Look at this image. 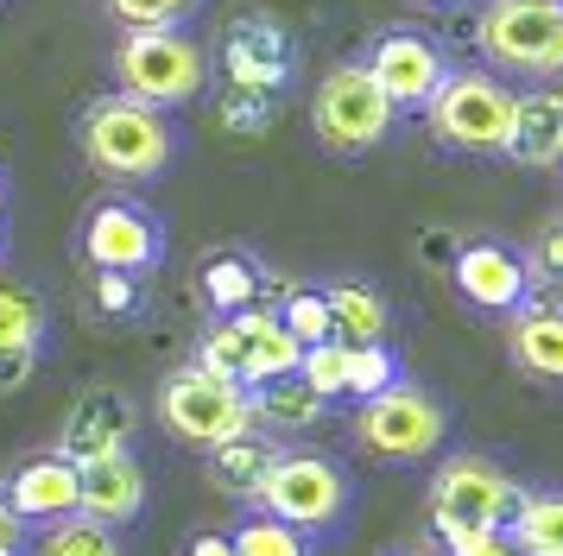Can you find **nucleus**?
Here are the masks:
<instances>
[{
    "label": "nucleus",
    "instance_id": "38",
    "mask_svg": "<svg viewBox=\"0 0 563 556\" xmlns=\"http://www.w3.org/2000/svg\"><path fill=\"white\" fill-rule=\"evenodd\" d=\"M538 556H551V551H538Z\"/></svg>",
    "mask_w": 563,
    "mask_h": 556
},
{
    "label": "nucleus",
    "instance_id": "25",
    "mask_svg": "<svg viewBox=\"0 0 563 556\" xmlns=\"http://www.w3.org/2000/svg\"><path fill=\"white\" fill-rule=\"evenodd\" d=\"M38 335H45V298L20 278H0V348H38Z\"/></svg>",
    "mask_w": 563,
    "mask_h": 556
},
{
    "label": "nucleus",
    "instance_id": "13",
    "mask_svg": "<svg viewBox=\"0 0 563 556\" xmlns=\"http://www.w3.org/2000/svg\"><path fill=\"white\" fill-rule=\"evenodd\" d=\"M367 76H374L386 89V101L406 114V108H424V101L437 96V82H443V51H437L424 32L399 25V32H380V38H374Z\"/></svg>",
    "mask_w": 563,
    "mask_h": 556
},
{
    "label": "nucleus",
    "instance_id": "11",
    "mask_svg": "<svg viewBox=\"0 0 563 556\" xmlns=\"http://www.w3.org/2000/svg\"><path fill=\"white\" fill-rule=\"evenodd\" d=\"M298 70V51L285 38L279 20L266 13H234L229 32H222V76L229 89H260V96H279Z\"/></svg>",
    "mask_w": 563,
    "mask_h": 556
},
{
    "label": "nucleus",
    "instance_id": "37",
    "mask_svg": "<svg viewBox=\"0 0 563 556\" xmlns=\"http://www.w3.org/2000/svg\"><path fill=\"white\" fill-rule=\"evenodd\" d=\"M0 556H20V519L7 500H0Z\"/></svg>",
    "mask_w": 563,
    "mask_h": 556
},
{
    "label": "nucleus",
    "instance_id": "16",
    "mask_svg": "<svg viewBox=\"0 0 563 556\" xmlns=\"http://www.w3.org/2000/svg\"><path fill=\"white\" fill-rule=\"evenodd\" d=\"M133 399L128 392H114V386H96V392H82L70 411H64V436H57V455H70V462H89V455H114L133 443Z\"/></svg>",
    "mask_w": 563,
    "mask_h": 556
},
{
    "label": "nucleus",
    "instance_id": "29",
    "mask_svg": "<svg viewBox=\"0 0 563 556\" xmlns=\"http://www.w3.org/2000/svg\"><path fill=\"white\" fill-rule=\"evenodd\" d=\"M229 544H234V556H310L305 531L279 525V519H247Z\"/></svg>",
    "mask_w": 563,
    "mask_h": 556
},
{
    "label": "nucleus",
    "instance_id": "1",
    "mask_svg": "<svg viewBox=\"0 0 563 556\" xmlns=\"http://www.w3.org/2000/svg\"><path fill=\"white\" fill-rule=\"evenodd\" d=\"M178 152V133L165 126L158 108L133 96H102L89 114H82V158L102 177H121V184H146L172 165Z\"/></svg>",
    "mask_w": 563,
    "mask_h": 556
},
{
    "label": "nucleus",
    "instance_id": "19",
    "mask_svg": "<svg viewBox=\"0 0 563 556\" xmlns=\"http://www.w3.org/2000/svg\"><path fill=\"white\" fill-rule=\"evenodd\" d=\"M273 443L254 430H241V436H229V443H216L209 449V487L216 493H229V500H254L260 493V480H266V468H273Z\"/></svg>",
    "mask_w": 563,
    "mask_h": 556
},
{
    "label": "nucleus",
    "instance_id": "8",
    "mask_svg": "<svg viewBox=\"0 0 563 556\" xmlns=\"http://www.w3.org/2000/svg\"><path fill=\"white\" fill-rule=\"evenodd\" d=\"M158 418H165V430L178 443L216 449V443H229L241 430H254V404L229 379L203 374V367H184V374H172L158 386Z\"/></svg>",
    "mask_w": 563,
    "mask_h": 556
},
{
    "label": "nucleus",
    "instance_id": "34",
    "mask_svg": "<svg viewBox=\"0 0 563 556\" xmlns=\"http://www.w3.org/2000/svg\"><path fill=\"white\" fill-rule=\"evenodd\" d=\"M38 367V348H0V392H20Z\"/></svg>",
    "mask_w": 563,
    "mask_h": 556
},
{
    "label": "nucleus",
    "instance_id": "6",
    "mask_svg": "<svg viewBox=\"0 0 563 556\" xmlns=\"http://www.w3.org/2000/svg\"><path fill=\"white\" fill-rule=\"evenodd\" d=\"M298 342L285 335V323L273 310H234L222 323L203 335V348H197V367L216 379H229L241 392H254L260 379H279V374H298Z\"/></svg>",
    "mask_w": 563,
    "mask_h": 556
},
{
    "label": "nucleus",
    "instance_id": "5",
    "mask_svg": "<svg viewBox=\"0 0 563 556\" xmlns=\"http://www.w3.org/2000/svg\"><path fill=\"white\" fill-rule=\"evenodd\" d=\"M399 108L386 101V89L367 76V64H335L323 82H317V101H310V126H317V146L335 152V158H361L374 152L393 133Z\"/></svg>",
    "mask_w": 563,
    "mask_h": 556
},
{
    "label": "nucleus",
    "instance_id": "7",
    "mask_svg": "<svg viewBox=\"0 0 563 556\" xmlns=\"http://www.w3.org/2000/svg\"><path fill=\"white\" fill-rule=\"evenodd\" d=\"M355 436H361V449L380 455V462H424V455H437V443L450 436V411H443L431 392L393 379L386 392L361 399Z\"/></svg>",
    "mask_w": 563,
    "mask_h": 556
},
{
    "label": "nucleus",
    "instance_id": "23",
    "mask_svg": "<svg viewBox=\"0 0 563 556\" xmlns=\"http://www.w3.org/2000/svg\"><path fill=\"white\" fill-rule=\"evenodd\" d=\"M197 285H203L209 310H222V316L254 310L260 303V266L247 259V253H209L203 273H197Z\"/></svg>",
    "mask_w": 563,
    "mask_h": 556
},
{
    "label": "nucleus",
    "instance_id": "30",
    "mask_svg": "<svg viewBox=\"0 0 563 556\" xmlns=\"http://www.w3.org/2000/svg\"><path fill=\"white\" fill-rule=\"evenodd\" d=\"M273 114H279V96H260V89H222L216 101V121L229 133H266Z\"/></svg>",
    "mask_w": 563,
    "mask_h": 556
},
{
    "label": "nucleus",
    "instance_id": "9",
    "mask_svg": "<svg viewBox=\"0 0 563 556\" xmlns=\"http://www.w3.org/2000/svg\"><path fill=\"white\" fill-rule=\"evenodd\" d=\"M254 500L266 505V519L291 531H323L349 512V475L323 455H273Z\"/></svg>",
    "mask_w": 563,
    "mask_h": 556
},
{
    "label": "nucleus",
    "instance_id": "4",
    "mask_svg": "<svg viewBox=\"0 0 563 556\" xmlns=\"http://www.w3.org/2000/svg\"><path fill=\"white\" fill-rule=\"evenodd\" d=\"M431 133L450 152L468 158H494L507 146V121H512V89L494 70H443L437 96L424 101Z\"/></svg>",
    "mask_w": 563,
    "mask_h": 556
},
{
    "label": "nucleus",
    "instance_id": "33",
    "mask_svg": "<svg viewBox=\"0 0 563 556\" xmlns=\"http://www.w3.org/2000/svg\"><path fill=\"white\" fill-rule=\"evenodd\" d=\"M96 310H108V316H133V310H140V285H133V273H96Z\"/></svg>",
    "mask_w": 563,
    "mask_h": 556
},
{
    "label": "nucleus",
    "instance_id": "36",
    "mask_svg": "<svg viewBox=\"0 0 563 556\" xmlns=\"http://www.w3.org/2000/svg\"><path fill=\"white\" fill-rule=\"evenodd\" d=\"M456 247H462V241H456V234H443V227H431V234H424V253H431L437 266H450V259H456Z\"/></svg>",
    "mask_w": 563,
    "mask_h": 556
},
{
    "label": "nucleus",
    "instance_id": "26",
    "mask_svg": "<svg viewBox=\"0 0 563 556\" xmlns=\"http://www.w3.org/2000/svg\"><path fill=\"white\" fill-rule=\"evenodd\" d=\"M38 556H121V544H114V531H108V525H96V519L70 512V519L45 525Z\"/></svg>",
    "mask_w": 563,
    "mask_h": 556
},
{
    "label": "nucleus",
    "instance_id": "12",
    "mask_svg": "<svg viewBox=\"0 0 563 556\" xmlns=\"http://www.w3.org/2000/svg\"><path fill=\"white\" fill-rule=\"evenodd\" d=\"M165 247V234L158 222L128 197H108L89 209V222H82V253H89V266L96 273H146Z\"/></svg>",
    "mask_w": 563,
    "mask_h": 556
},
{
    "label": "nucleus",
    "instance_id": "22",
    "mask_svg": "<svg viewBox=\"0 0 563 556\" xmlns=\"http://www.w3.org/2000/svg\"><path fill=\"white\" fill-rule=\"evenodd\" d=\"M507 342L532 379H563V310H526Z\"/></svg>",
    "mask_w": 563,
    "mask_h": 556
},
{
    "label": "nucleus",
    "instance_id": "15",
    "mask_svg": "<svg viewBox=\"0 0 563 556\" xmlns=\"http://www.w3.org/2000/svg\"><path fill=\"white\" fill-rule=\"evenodd\" d=\"M140 505H146V468L128 449L77 462V512L82 519L114 531V525H128V519H140Z\"/></svg>",
    "mask_w": 563,
    "mask_h": 556
},
{
    "label": "nucleus",
    "instance_id": "18",
    "mask_svg": "<svg viewBox=\"0 0 563 556\" xmlns=\"http://www.w3.org/2000/svg\"><path fill=\"white\" fill-rule=\"evenodd\" d=\"M500 158H512V165H558L563 158V89L558 82L512 96V121H507Z\"/></svg>",
    "mask_w": 563,
    "mask_h": 556
},
{
    "label": "nucleus",
    "instance_id": "21",
    "mask_svg": "<svg viewBox=\"0 0 563 556\" xmlns=\"http://www.w3.org/2000/svg\"><path fill=\"white\" fill-rule=\"evenodd\" d=\"M247 404H254V424H273V430H305L323 418V404L298 374H279V379H260L254 392H247Z\"/></svg>",
    "mask_w": 563,
    "mask_h": 556
},
{
    "label": "nucleus",
    "instance_id": "24",
    "mask_svg": "<svg viewBox=\"0 0 563 556\" xmlns=\"http://www.w3.org/2000/svg\"><path fill=\"white\" fill-rule=\"evenodd\" d=\"M507 537L526 556H538V551L563 556V493H526V500H519V512H512Z\"/></svg>",
    "mask_w": 563,
    "mask_h": 556
},
{
    "label": "nucleus",
    "instance_id": "2",
    "mask_svg": "<svg viewBox=\"0 0 563 556\" xmlns=\"http://www.w3.org/2000/svg\"><path fill=\"white\" fill-rule=\"evenodd\" d=\"M114 76H121V96L165 114L209 89V51L184 38L178 25H133L114 51Z\"/></svg>",
    "mask_w": 563,
    "mask_h": 556
},
{
    "label": "nucleus",
    "instance_id": "32",
    "mask_svg": "<svg viewBox=\"0 0 563 556\" xmlns=\"http://www.w3.org/2000/svg\"><path fill=\"white\" fill-rule=\"evenodd\" d=\"M114 7V20L128 25H184L190 13H197V0H108Z\"/></svg>",
    "mask_w": 563,
    "mask_h": 556
},
{
    "label": "nucleus",
    "instance_id": "27",
    "mask_svg": "<svg viewBox=\"0 0 563 556\" xmlns=\"http://www.w3.org/2000/svg\"><path fill=\"white\" fill-rule=\"evenodd\" d=\"M285 323V335L298 342V348H317V342H335V329H330V303H323V291L317 285H298L291 298L273 310Z\"/></svg>",
    "mask_w": 563,
    "mask_h": 556
},
{
    "label": "nucleus",
    "instance_id": "10",
    "mask_svg": "<svg viewBox=\"0 0 563 556\" xmlns=\"http://www.w3.org/2000/svg\"><path fill=\"white\" fill-rule=\"evenodd\" d=\"M519 500H526V493H519L494 462H482V455H456V462H443L437 480H431V519L437 525L507 531Z\"/></svg>",
    "mask_w": 563,
    "mask_h": 556
},
{
    "label": "nucleus",
    "instance_id": "35",
    "mask_svg": "<svg viewBox=\"0 0 563 556\" xmlns=\"http://www.w3.org/2000/svg\"><path fill=\"white\" fill-rule=\"evenodd\" d=\"M184 556H234V544L222 537V531H197V537H190V551H184Z\"/></svg>",
    "mask_w": 563,
    "mask_h": 556
},
{
    "label": "nucleus",
    "instance_id": "28",
    "mask_svg": "<svg viewBox=\"0 0 563 556\" xmlns=\"http://www.w3.org/2000/svg\"><path fill=\"white\" fill-rule=\"evenodd\" d=\"M298 379H305L317 399H342L349 392V348L342 342H317L298 354Z\"/></svg>",
    "mask_w": 563,
    "mask_h": 556
},
{
    "label": "nucleus",
    "instance_id": "31",
    "mask_svg": "<svg viewBox=\"0 0 563 556\" xmlns=\"http://www.w3.org/2000/svg\"><path fill=\"white\" fill-rule=\"evenodd\" d=\"M393 379H399V360L386 354V342L349 348V392H355V399H374V392H386Z\"/></svg>",
    "mask_w": 563,
    "mask_h": 556
},
{
    "label": "nucleus",
    "instance_id": "14",
    "mask_svg": "<svg viewBox=\"0 0 563 556\" xmlns=\"http://www.w3.org/2000/svg\"><path fill=\"white\" fill-rule=\"evenodd\" d=\"M450 278H456V291L475 310H519L526 291H532V273H526V259L500 241H462L456 259H450Z\"/></svg>",
    "mask_w": 563,
    "mask_h": 556
},
{
    "label": "nucleus",
    "instance_id": "17",
    "mask_svg": "<svg viewBox=\"0 0 563 556\" xmlns=\"http://www.w3.org/2000/svg\"><path fill=\"white\" fill-rule=\"evenodd\" d=\"M7 505H13V519H38V525L70 519L77 512V462L57 449L20 462V475L7 480Z\"/></svg>",
    "mask_w": 563,
    "mask_h": 556
},
{
    "label": "nucleus",
    "instance_id": "20",
    "mask_svg": "<svg viewBox=\"0 0 563 556\" xmlns=\"http://www.w3.org/2000/svg\"><path fill=\"white\" fill-rule=\"evenodd\" d=\"M323 303H330V329L342 348H361V342H386V298L361 278H342V285H323Z\"/></svg>",
    "mask_w": 563,
    "mask_h": 556
},
{
    "label": "nucleus",
    "instance_id": "3",
    "mask_svg": "<svg viewBox=\"0 0 563 556\" xmlns=\"http://www.w3.org/2000/svg\"><path fill=\"white\" fill-rule=\"evenodd\" d=\"M475 45L507 76H563V0H487Z\"/></svg>",
    "mask_w": 563,
    "mask_h": 556
}]
</instances>
